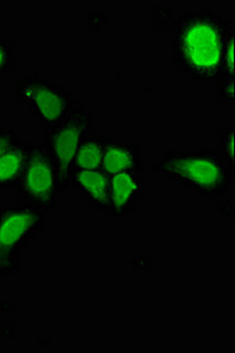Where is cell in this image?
Here are the masks:
<instances>
[{"mask_svg":"<svg viewBox=\"0 0 235 353\" xmlns=\"http://www.w3.org/2000/svg\"><path fill=\"white\" fill-rule=\"evenodd\" d=\"M95 118L84 105H78L65 119L43 131V145L56 166L59 194L70 189L73 161L83 137L93 131Z\"/></svg>","mask_w":235,"mask_h":353,"instance_id":"obj_5","label":"cell"},{"mask_svg":"<svg viewBox=\"0 0 235 353\" xmlns=\"http://www.w3.org/2000/svg\"><path fill=\"white\" fill-rule=\"evenodd\" d=\"M151 171L203 199H221L234 186L235 171L216 150H168L154 158Z\"/></svg>","mask_w":235,"mask_h":353,"instance_id":"obj_2","label":"cell"},{"mask_svg":"<svg viewBox=\"0 0 235 353\" xmlns=\"http://www.w3.org/2000/svg\"><path fill=\"white\" fill-rule=\"evenodd\" d=\"M78 199L90 209L108 212L109 209V176L102 170L73 171L70 181Z\"/></svg>","mask_w":235,"mask_h":353,"instance_id":"obj_8","label":"cell"},{"mask_svg":"<svg viewBox=\"0 0 235 353\" xmlns=\"http://www.w3.org/2000/svg\"><path fill=\"white\" fill-rule=\"evenodd\" d=\"M216 151L229 165V168L235 171L234 126H229L220 131Z\"/></svg>","mask_w":235,"mask_h":353,"instance_id":"obj_12","label":"cell"},{"mask_svg":"<svg viewBox=\"0 0 235 353\" xmlns=\"http://www.w3.org/2000/svg\"><path fill=\"white\" fill-rule=\"evenodd\" d=\"M31 141H21L0 158V190H16L29 159Z\"/></svg>","mask_w":235,"mask_h":353,"instance_id":"obj_10","label":"cell"},{"mask_svg":"<svg viewBox=\"0 0 235 353\" xmlns=\"http://www.w3.org/2000/svg\"><path fill=\"white\" fill-rule=\"evenodd\" d=\"M21 141V138L17 134L16 130L11 129L8 126H0V158Z\"/></svg>","mask_w":235,"mask_h":353,"instance_id":"obj_16","label":"cell"},{"mask_svg":"<svg viewBox=\"0 0 235 353\" xmlns=\"http://www.w3.org/2000/svg\"><path fill=\"white\" fill-rule=\"evenodd\" d=\"M234 30L221 13L205 6L175 18L169 48L182 76L196 84H215L221 74L223 48Z\"/></svg>","mask_w":235,"mask_h":353,"instance_id":"obj_1","label":"cell"},{"mask_svg":"<svg viewBox=\"0 0 235 353\" xmlns=\"http://www.w3.org/2000/svg\"><path fill=\"white\" fill-rule=\"evenodd\" d=\"M146 196V170L109 176V212L114 218H128L138 211Z\"/></svg>","mask_w":235,"mask_h":353,"instance_id":"obj_7","label":"cell"},{"mask_svg":"<svg viewBox=\"0 0 235 353\" xmlns=\"http://www.w3.org/2000/svg\"><path fill=\"white\" fill-rule=\"evenodd\" d=\"M225 77H235V30L229 33L223 48L220 79Z\"/></svg>","mask_w":235,"mask_h":353,"instance_id":"obj_14","label":"cell"},{"mask_svg":"<svg viewBox=\"0 0 235 353\" xmlns=\"http://www.w3.org/2000/svg\"><path fill=\"white\" fill-rule=\"evenodd\" d=\"M216 101L219 104L232 105L235 101V77H225L215 83Z\"/></svg>","mask_w":235,"mask_h":353,"instance_id":"obj_15","label":"cell"},{"mask_svg":"<svg viewBox=\"0 0 235 353\" xmlns=\"http://www.w3.org/2000/svg\"><path fill=\"white\" fill-rule=\"evenodd\" d=\"M15 97L18 104L28 106L30 116L43 131L61 123L79 105L66 88L38 71L18 77Z\"/></svg>","mask_w":235,"mask_h":353,"instance_id":"obj_4","label":"cell"},{"mask_svg":"<svg viewBox=\"0 0 235 353\" xmlns=\"http://www.w3.org/2000/svg\"><path fill=\"white\" fill-rule=\"evenodd\" d=\"M108 137L93 131L83 137L73 161V171L101 170Z\"/></svg>","mask_w":235,"mask_h":353,"instance_id":"obj_11","label":"cell"},{"mask_svg":"<svg viewBox=\"0 0 235 353\" xmlns=\"http://www.w3.org/2000/svg\"><path fill=\"white\" fill-rule=\"evenodd\" d=\"M218 210H219V212L223 216H226V217L233 219L234 218V199L233 198H231V199L227 198V199L221 201L219 206H218Z\"/></svg>","mask_w":235,"mask_h":353,"instance_id":"obj_17","label":"cell"},{"mask_svg":"<svg viewBox=\"0 0 235 353\" xmlns=\"http://www.w3.org/2000/svg\"><path fill=\"white\" fill-rule=\"evenodd\" d=\"M49 213L26 205H0V277L23 266V254L49 221Z\"/></svg>","mask_w":235,"mask_h":353,"instance_id":"obj_3","label":"cell"},{"mask_svg":"<svg viewBox=\"0 0 235 353\" xmlns=\"http://www.w3.org/2000/svg\"><path fill=\"white\" fill-rule=\"evenodd\" d=\"M144 169L142 149L134 141H118L108 137L101 170L108 176Z\"/></svg>","mask_w":235,"mask_h":353,"instance_id":"obj_9","label":"cell"},{"mask_svg":"<svg viewBox=\"0 0 235 353\" xmlns=\"http://www.w3.org/2000/svg\"><path fill=\"white\" fill-rule=\"evenodd\" d=\"M15 68V44L0 34V81L11 76Z\"/></svg>","mask_w":235,"mask_h":353,"instance_id":"obj_13","label":"cell"},{"mask_svg":"<svg viewBox=\"0 0 235 353\" xmlns=\"http://www.w3.org/2000/svg\"><path fill=\"white\" fill-rule=\"evenodd\" d=\"M21 204L44 213L56 210L61 197L56 166L41 141H31L29 159L16 188Z\"/></svg>","mask_w":235,"mask_h":353,"instance_id":"obj_6","label":"cell"}]
</instances>
